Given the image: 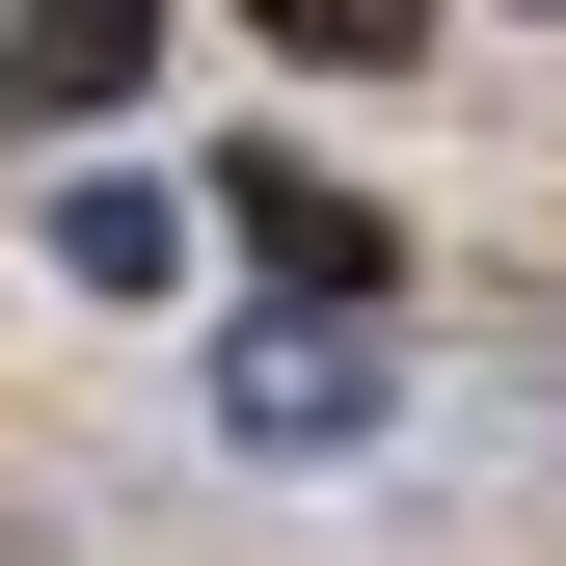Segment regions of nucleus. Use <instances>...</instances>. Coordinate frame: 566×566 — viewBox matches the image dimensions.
I'll use <instances>...</instances> for the list:
<instances>
[{"label": "nucleus", "mask_w": 566, "mask_h": 566, "mask_svg": "<svg viewBox=\"0 0 566 566\" xmlns=\"http://www.w3.org/2000/svg\"><path fill=\"white\" fill-rule=\"evenodd\" d=\"M217 189H243L270 297H378V189H324V163H217Z\"/></svg>", "instance_id": "nucleus-2"}, {"label": "nucleus", "mask_w": 566, "mask_h": 566, "mask_svg": "<svg viewBox=\"0 0 566 566\" xmlns=\"http://www.w3.org/2000/svg\"><path fill=\"white\" fill-rule=\"evenodd\" d=\"M217 405H243V459H350V432H378V378H350V350H324V297L270 324V350H243Z\"/></svg>", "instance_id": "nucleus-3"}, {"label": "nucleus", "mask_w": 566, "mask_h": 566, "mask_svg": "<svg viewBox=\"0 0 566 566\" xmlns=\"http://www.w3.org/2000/svg\"><path fill=\"white\" fill-rule=\"evenodd\" d=\"M135 54H163V0H0V108H28V135L135 108Z\"/></svg>", "instance_id": "nucleus-1"}, {"label": "nucleus", "mask_w": 566, "mask_h": 566, "mask_svg": "<svg viewBox=\"0 0 566 566\" xmlns=\"http://www.w3.org/2000/svg\"><path fill=\"white\" fill-rule=\"evenodd\" d=\"M243 28H270V54H350V82H378V54L432 28V0H243Z\"/></svg>", "instance_id": "nucleus-5"}, {"label": "nucleus", "mask_w": 566, "mask_h": 566, "mask_svg": "<svg viewBox=\"0 0 566 566\" xmlns=\"http://www.w3.org/2000/svg\"><path fill=\"white\" fill-rule=\"evenodd\" d=\"M54 270H82V297H163L189 217H163V189H54Z\"/></svg>", "instance_id": "nucleus-4"}]
</instances>
